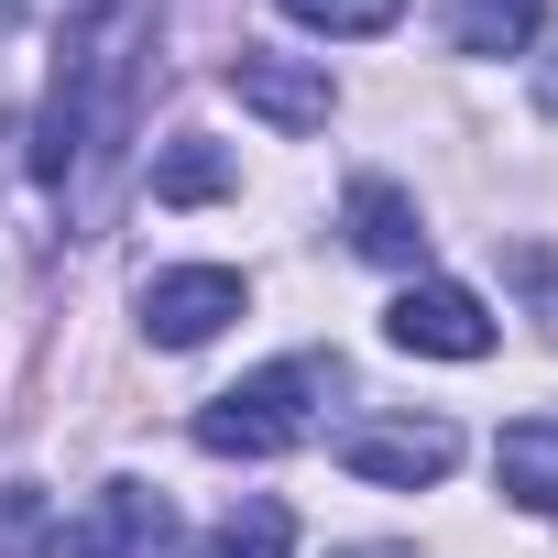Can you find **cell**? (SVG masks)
Instances as JSON below:
<instances>
[{"label": "cell", "instance_id": "5bb4252c", "mask_svg": "<svg viewBox=\"0 0 558 558\" xmlns=\"http://www.w3.org/2000/svg\"><path fill=\"white\" fill-rule=\"evenodd\" d=\"M536 110H547V121H558V66H536Z\"/></svg>", "mask_w": 558, "mask_h": 558}, {"label": "cell", "instance_id": "8992f818", "mask_svg": "<svg viewBox=\"0 0 558 558\" xmlns=\"http://www.w3.org/2000/svg\"><path fill=\"white\" fill-rule=\"evenodd\" d=\"M66 558H175V504L154 482H99L88 514L56 536Z\"/></svg>", "mask_w": 558, "mask_h": 558}, {"label": "cell", "instance_id": "6da1fadb", "mask_svg": "<svg viewBox=\"0 0 558 558\" xmlns=\"http://www.w3.org/2000/svg\"><path fill=\"white\" fill-rule=\"evenodd\" d=\"M143 45H154L143 0H77V23H66V56H56V99H45V121H34V175H45L56 197H77V208H88L99 165L132 143Z\"/></svg>", "mask_w": 558, "mask_h": 558}, {"label": "cell", "instance_id": "30bf717a", "mask_svg": "<svg viewBox=\"0 0 558 558\" xmlns=\"http://www.w3.org/2000/svg\"><path fill=\"white\" fill-rule=\"evenodd\" d=\"M241 186V165L208 143V132H175L165 154H154V208H208V197H230Z\"/></svg>", "mask_w": 558, "mask_h": 558}, {"label": "cell", "instance_id": "8fae6325", "mask_svg": "<svg viewBox=\"0 0 558 558\" xmlns=\"http://www.w3.org/2000/svg\"><path fill=\"white\" fill-rule=\"evenodd\" d=\"M547 23V0H449V45L460 56H525Z\"/></svg>", "mask_w": 558, "mask_h": 558}, {"label": "cell", "instance_id": "4fadbf2b", "mask_svg": "<svg viewBox=\"0 0 558 558\" xmlns=\"http://www.w3.org/2000/svg\"><path fill=\"white\" fill-rule=\"evenodd\" d=\"M395 12L405 0H286V23L307 34H395Z\"/></svg>", "mask_w": 558, "mask_h": 558}, {"label": "cell", "instance_id": "7c38bea8", "mask_svg": "<svg viewBox=\"0 0 558 558\" xmlns=\"http://www.w3.org/2000/svg\"><path fill=\"white\" fill-rule=\"evenodd\" d=\"M286 547H296V514L274 504V493H241V504L208 525V547H197V558H286Z\"/></svg>", "mask_w": 558, "mask_h": 558}, {"label": "cell", "instance_id": "9c48e42d", "mask_svg": "<svg viewBox=\"0 0 558 558\" xmlns=\"http://www.w3.org/2000/svg\"><path fill=\"white\" fill-rule=\"evenodd\" d=\"M493 471H504V493L525 514H558V416H514L493 438Z\"/></svg>", "mask_w": 558, "mask_h": 558}, {"label": "cell", "instance_id": "2e32d148", "mask_svg": "<svg viewBox=\"0 0 558 558\" xmlns=\"http://www.w3.org/2000/svg\"><path fill=\"white\" fill-rule=\"evenodd\" d=\"M351 558H405V547H351Z\"/></svg>", "mask_w": 558, "mask_h": 558}, {"label": "cell", "instance_id": "3957f363", "mask_svg": "<svg viewBox=\"0 0 558 558\" xmlns=\"http://www.w3.org/2000/svg\"><path fill=\"white\" fill-rule=\"evenodd\" d=\"M241 307H252V286H241L230 263H175V274H143V340H154V351H197V340H219Z\"/></svg>", "mask_w": 558, "mask_h": 558}, {"label": "cell", "instance_id": "ba28073f", "mask_svg": "<svg viewBox=\"0 0 558 558\" xmlns=\"http://www.w3.org/2000/svg\"><path fill=\"white\" fill-rule=\"evenodd\" d=\"M340 219H351V252H362V263H395V274L427 263V219H416V197H405L395 175H362Z\"/></svg>", "mask_w": 558, "mask_h": 558}, {"label": "cell", "instance_id": "277c9868", "mask_svg": "<svg viewBox=\"0 0 558 558\" xmlns=\"http://www.w3.org/2000/svg\"><path fill=\"white\" fill-rule=\"evenodd\" d=\"M340 471H362L384 493H427V482L460 471V427L449 416H373V427L340 438Z\"/></svg>", "mask_w": 558, "mask_h": 558}, {"label": "cell", "instance_id": "5b68a950", "mask_svg": "<svg viewBox=\"0 0 558 558\" xmlns=\"http://www.w3.org/2000/svg\"><path fill=\"white\" fill-rule=\"evenodd\" d=\"M384 340L416 351V362H482V351H493V307H482L471 286H438V274H427V286H405V296L384 307Z\"/></svg>", "mask_w": 558, "mask_h": 558}, {"label": "cell", "instance_id": "7a4b0ae2", "mask_svg": "<svg viewBox=\"0 0 558 558\" xmlns=\"http://www.w3.org/2000/svg\"><path fill=\"white\" fill-rule=\"evenodd\" d=\"M318 395H340V362H329V351L263 362L252 384H230V395L197 405V449H208V460H274V449H296V438L318 427Z\"/></svg>", "mask_w": 558, "mask_h": 558}, {"label": "cell", "instance_id": "9a60e30c", "mask_svg": "<svg viewBox=\"0 0 558 558\" xmlns=\"http://www.w3.org/2000/svg\"><path fill=\"white\" fill-rule=\"evenodd\" d=\"M0 34H23V0H0Z\"/></svg>", "mask_w": 558, "mask_h": 558}, {"label": "cell", "instance_id": "52a82bcc", "mask_svg": "<svg viewBox=\"0 0 558 558\" xmlns=\"http://www.w3.org/2000/svg\"><path fill=\"white\" fill-rule=\"evenodd\" d=\"M230 99L263 121V132H329L340 88L318 56H230Z\"/></svg>", "mask_w": 558, "mask_h": 558}]
</instances>
